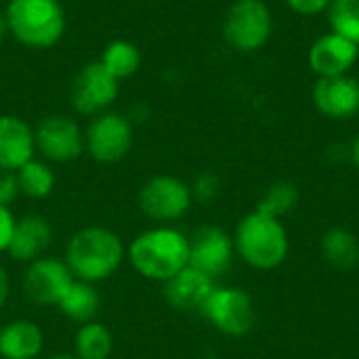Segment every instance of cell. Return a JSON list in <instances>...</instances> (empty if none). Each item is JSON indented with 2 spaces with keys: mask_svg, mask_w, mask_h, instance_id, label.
<instances>
[{
  "mask_svg": "<svg viewBox=\"0 0 359 359\" xmlns=\"http://www.w3.org/2000/svg\"><path fill=\"white\" fill-rule=\"evenodd\" d=\"M320 250L324 261L339 271H351L359 265V238L347 227L337 225L324 231Z\"/></svg>",
  "mask_w": 359,
  "mask_h": 359,
  "instance_id": "obj_19",
  "label": "cell"
},
{
  "mask_svg": "<svg viewBox=\"0 0 359 359\" xmlns=\"http://www.w3.org/2000/svg\"><path fill=\"white\" fill-rule=\"evenodd\" d=\"M141 50L135 42L130 40H124V38H118V40H111L101 57H99V63L105 67L107 74H111L118 82L120 80H126L130 76H135L141 67Z\"/></svg>",
  "mask_w": 359,
  "mask_h": 359,
  "instance_id": "obj_21",
  "label": "cell"
},
{
  "mask_svg": "<svg viewBox=\"0 0 359 359\" xmlns=\"http://www.w3.org/2000/svg\"><path fill=\"white\" fill-rule=\"evenodd\" d=\"M36 139L34 128L19 116H0V170L17 172L34 160Z\"/></svg>",
  "mask_w": 359,
  "mask_h": 359,
  "instance_id": "obj_15",
  "label": "cell"
},
{
  "mask_svg": "<svg viewBox=\"0 0 359 359\" xmlns=\"http://www.w3.org/2000/svg\"><path fill=\"white\" fill-rule=\"evenodd\" d=\"M48 359H80L78 355H67V353H61V355H53V358Z\"/></svg>",
  "mask_w": 359,
  "mask_h": 359,
  "instance_id": "obj_33",
  "label": "cell"
},
{
  "mask_svg": "<svg viewBox=\"0 0 359 359\" xmlns=\"http://www.w3.org/2000/svg\"><path fill=\"white\" fill-rule=\"evenodd\" d=\"M200 313L225 337H244L257 322L252 297L238 286H215Z\"/></svg>",
  "mask_w": 359,
  "mask_h": 359,
  "instance_id": "obj_6",
  "label": "cell"
},
{
  "mask_svg": "<svg viewBox=\"0 0 359 359\" xmlns=\"http://www.w3.org/2000/svg\"><path fill=\"white\" fill-rule=\"evenodd\" d=\"M17 185H19V194L32 198V200H42L46 196H50L53 187H55V172L48 166V162L44 160H29L27 164H23L17 172Z\"/></svg>",
  "mask_w": 359,
  "mask_h": 359,
  "instance_id": "obj_22",
  "label": "cell"
},
{
  "mask_svg": "<svg viewBox=\"0 0 359 359\" xmlns=\"http://www.w3.org/2000/svg\"><path fill=\"white\" fill-rule=\"evenodd\" d=\"M286 6L297 13V15H303V17H313V15H320V13H326V8L330 6L332 0H284Z\"/></svg>",
  "mask_w": 359,
  "mask_h": 359,
  "instance_id": "obj_27",
  "label": "cell"
},
{
  "mask_svg": "<svg viewBox=\"0 0 359 359\" xmlns=\"http://www.w3.org/2000/svg\"><path fill=\"white\" fill-rule=\"evenodd\" d=\"M57 307L65 318L82 326V324L95 322V316L99 313V307H101V299H99L97 288L90 282L74 280Z\"/></svg>",
  "mask_w": 359,
  "mask_h": 359,
  "instance_id": "obj_20",
  "label": "cell"
},
{
  "mask_svg": "<svg viewBox=\"0 0 359 359\" xmlns=\"http://www.w3.org/2000/svg\"><path fill=\"white\" fill-rule=\"evenodd\" d=\"M74 280L76 278L65 261L55 257H40L29 263L23 278V290L27 299L38 305H59Z\"/></svg>",
  "mask_w": 359,
  "mask_h": 359,
  "instance_id": "obj_12",
  "label": "cell"
},
{
  "mask_svg": "<svg viewBox=\"0 0 359 359\" xmlns=\"http://www.w3.org/2000/svg\"><path fill=\"white\" fill-rule=\"evenodd\" d=\"M299 187L290 181H278V183H271L265 194L261 196L259 204H257V210L265 212V215H271V217H286L288 212H292L297 206H299Z\"/></svg>",
  "mask_w": 359,
  "mask_h": 359,
  "instance_id": "obj_24",
  "label": "cell"
},
{
  "mask_svg": "<svg viewBox=\"0 0 359 359\" xmlns=\"http://www.w3.org/2000/svg\"><path fill=\"white\" fill-rule=\"evenodd\" d=\"M326 13L330 32L359 46V0H332Z\"/></svg>",
  "mask_w": 359,
  "mask_h": 359,
  "instance_id": "obj_25",
  "label": "cell"
},
{
  "mask_svg": "<svg viewBox=\"0 0 359 359\" xmlns=\"http://www.w3.org/2000/svg\"><path fill=\"white\" fill-rule=\"evenodd\" d=\"M133 122L118 111H103L95 116L84 133V149L101 164H116L124 160L133 147Z\"/></svg>",
  "mask_w": 359,
  "mask_h": 359,
  "instance_id": "obj_7",
  "label": "cell"
},
{
  "mask_svg": "<svg viewBox=\"0 0 359 359\" xmlns=\"http://www.w3.org/2000/svg\"><path fill=\"white\" fill-rule=\"evenodd\" d=\"M215 286L217 284L212 278L187 265L168 282H164V297L168 305L179 311H200Z\"/></svg>",
  "mask_w": 359,
  "mask_h": 359,
  "instance_id": "obj_16",
  "label": "cell"
},
{
  "mask_svg": "<svg viewBox=\"0 0 359 359\" xmlns=\"http://www.w3.org/2000/svg\"><path fill=\"white\" fill-rule=\"evenodd\" d=\"M191 202V187L172 175H156L139 191V206L143 215L160 223L185 217Z\"/></svg>",
  "mask_w": 359,
  "mask_h": 359,
  "instance_id": "obj_8",
  "label": "cell"
},
{
  "mask_svg": "<svg viewBox=\"0 0 359 359\" xmlns=\"http://www.w3.org/2000/svg\"><path fill=\"white\" fill-rule=\"evenodd\" d=\"M349 158H351L353 166L359 170V133L355 135V139H353V143H351V147H349Z\"/></svg>",
  "mask_w": 359,
  "mask_h": 359,
  "instance_id": "obj_31",
  "label": "cell"
},
{
  "mask_svg": "<svg viewBox=\"0 0 359 359\" xmlns=\"http://www.w3.org/2000/svg\"><path fill=\"white\" fill-rule=\"evenodd\" d=\"M8 36L27 48H53L67 29V15L59 0H8L4 8Z\"/></svg>",
  "mask_w": 359,
  "mask_h": 359,
  "instance_id": "obj_4",
  "label": "cell"
},
{
  "mask_svg": "<svg viewBox=\"0 0 359 359\" xmlns=\"http://www.w3.org/2000/svg\"><path fill=\"white\" fill-rule=\"evenodd\" d=\"M34 139L36 151H40L46 162H74L84 151V133L80 124L63 114L42 118L34 128Z\"/></svg>",
  "mask_w": 359,
  "mask_h": 359,
  "instance_id": "obj_10",
  "label": "cell"
},
{
  "mask_svg": "<svg viewBox=\"0 0 359 359\" xmlns=\"http://www.w3.org/2000/svg\"><path fill=\"white\" fill-rule=\"evenodd\" d=\"M124 261V244L107 227H84L72 236L65 248V263L76 280L103 282L118 271Z\"/></svg>",
  "mask_w": 359,
  "mask_h": 359,
  "instance_id": "obj_2",
  "label": "cell"
},
{
  "mask_svg": "<svg viewBox=\"0 0 359 359\" xmlns=\"http://www.w3.org/2000/svg\"><path fill=\"white\" fill-rule=\"evenodd\" d=\"M359 59V46L351 40L328 32L320 36L307 55L309 67L318 78H334V76H347L355 61Z\"/></svg>",
  "mask_w": 359,
  "mask_h": 359,
  "instance_id": "obj_14",
  "label": "cell"
},
{
  "mask_svg": "<svg viewBox=\"0 0 359 359\" xmlns=\"http://www.w3.org/2000/svg\"><path fill=\"white\" fill-rule=\"evenodd\" d=\"M8 290H11L8 276H6V269L0 265V309L4 307V303H6V299H8Z\"/></svg>",
  "mask_w": 359,
  "mask_h": 359,
  "instance_id": "obj_30",
  "label": "cell"
},
{
  "mask_svg": "<svg viewBox=\"0 0 359 359\" xmlns=\"http://www.w3.org/2000/svg\"><path fill=\"white\" fill-rule=\"evenodd\" d=\"M311 99L322 116L330 120H349L359 111V80L349 74L318 78Z\"/></svg>",
  "mask_w": 359,
  "mask_h": 359,
  "instance_id": "obj_13",
  "label": "cell"
},
{
  "mask_svg": "<svg viewBox=\"0 0 359 359\" xmlns=\"http://www.w3.org/2000/svg\"><path fill=\"white\" fill-rule=\"evenodd\" d=\"M128 261L143 278L164 284L189 265V238L172 227L143 231L130 242Z\"/></svg>",
  "mask_w": 359,
  "mask_h": 359,
  "instance_id": "obj_3",
  "label": "cell"
},
{
  "mask_svg": "<svg viewBox=\"0 0 359 359\" xmlns=\"http://www.w3.org/2000/svg\"><path fill=\"white\" fill-rule=\"evenodd\" d=\"M19 196L17 175L8 170H0V206H11L15 198Z\"/></svg>",
  "mask_w": 359,
  "mask_h": 359,
  "instance_id": "obj_28",
  "label": "cell"
},
{
  "mask_svg": "<svg viewBox=\"0 0 359 359\" xmlns=\"http://www.w3.org/2000/svg\"><path fill=\"white\" fill-rule=\"evenodd\" d=\"M233 255V238L217 225H202L189 238V267L206 273L212 280L227 273Z\"/></svg>",
  "mask_w": 359,
  "mask_h": 359,
  "instance_id": "obj_11",
  "label": "cell"
},
{
  "mask_svg": "<svg viewBox=\"0 0 359 359\" xmlns=\"http://www.w3.org/2000/svg\"><path fill=\"white\" fill-rule=\"evenodd\" d=\"M50 240H53L50 223L38 215H29L15 223L13 238L6 252L21 263H32L44 257V250L50 246Z\"/></svg>",
  "mask_w": 359,
  "mask_h": 359,
  "instance_id": "obj_17",
  "label": "cell"
},
{
  "mask_svg": "<svg viewBox=\"0 0 359 359\" xmlns=\"http://www.w3.org/2000/svg\"><path fill=\"white\" fill-rule=\"evenodd\" d=\"M191 187V196L194 200L198 202H210L219 196L221 191V177L212 170H206V172H200L194 181Z\"/></svg>",
  "mask_w": 359,
  "mask_h": 359,
  "instance_id": "obj_26",
  "label": "cell"
},
{
  "mask_svg": "<svg viewBox=\"0 0 359 359\" xmlns=\"http://www.w3.org/2000/svg\"><path fill=\"white\" fill-rule=\"evenodd\" d=\"M6 36H8V25H6L4 13H0V40H4Z\"/></svg>",
  "mask_w": 359,
  "mask_h": 359,
  "instance_id": "obj_32",
  "label": "cell"
},
{
  "mask_svg": "<svg viewBox=\"0 0 359 359\" xmlns=\"http://www.w3.org/2000/svg\"><path fill=\"white\" fill-rule=\"evenodd\" d=\"M273 34V17L263 0H236L223 19V38L238 53L261 50Z\"/></svg>",
  "mask_w": 359,
  "mask_h": 359,
  "instance_id": "obj_5",
  "label": "cell"
},
{
  "mask_svg": "<svg viewBox=\"0 0 359 359\" xmlns=\"http://www.w3.org/2000/svg\"><path fill=\"white\" fill-rule=\"evenodd\" d=\"M15 217L11 212V208L0 206V252H6L11 238H13V229H15Z\"/></svg>",
  "mask_w": 359,
  "mask_h": 359,
  "instance_id": "obj_29",
  "label": "cell"
},
{
  "mask_svg": "<svg viewBox=\"0 0 359 359\" xmlns=\"http://www.w3.org/2000/svg\"><path fill=\"white\" fill-rule=\"evenodd\" d=\"M114 337L101 322L82 324L76 332V355L80 359H109Z\"/></svg>",
  "mask_w": 359,
  "mask_h": 359,
  "instance_id": "obj_23",
  "label": "cell"
},
{
  "mask_svg": "<svg viewBox=\"0 0 359 359\" xmlns=\"http://www.w3.org/2000/svg\"><path fill=\"white\" fill-rule=\"evenodd\" d=\"M120 95V82L105 72L99 61H90L78 69L72 82V105L82 116H99L109 111Z\"/></svg>",
  "mask_w": 359,
  "mask_h": 359,
  "instance_id": "obj_9",
  "label": "cell"
},
{
  "mask_svg": "<svg viewBox=\"0 0 359 359\" xmlns=\"http://www.w3.org/2000/svg\"><path fill=\"white\" fill-rule=\"evenodd\" d=\"M44 347L42 330L36 322L15 320L0 328V358L36 359Z\"/></svg>",
  "mask_w": 359,
  "mask_h": 359,
  "instance_id": "obj_18",
  "label": "cell"
},
{
  "mask_svg": "<svg viewBox=\"0 0 359 359\" xmlns=\"http://www.w3.org/2000/svg\"><path fill=\"white\" fill-rule=\"evenodd\" d=\"M233 246L246 265L259 271H271L288 259L290 238L282 219L255 208L238 223Z\"/></svg>",
  "mask_w": 359,
  "mask_h": 359,
  "instance_id": "obj_1",
  "label": "cell"
}]
</instances>
